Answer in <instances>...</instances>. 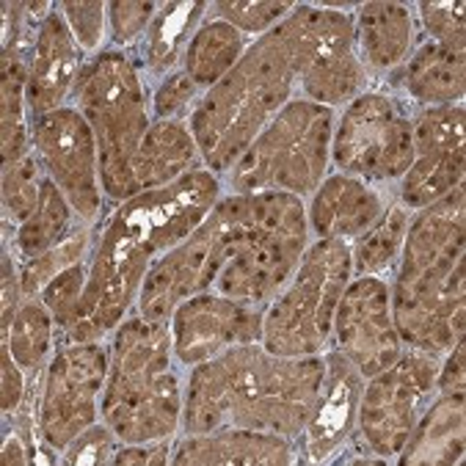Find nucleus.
I'll list each match as a JSON object with an SVG mask.
<instances>
[{"mask_svg":"<svg viewBox=\"0 0 466 466\" xmlns=\"http://www.w3.org/2000/svg\"><path fill=\"white\" fill-rule=\"evenodd\" d=\"M224 194L218 174L197 168L166 188L116 205L95 227L83 301L58 342H106L136 307L152 265L188 240Z\"/></svg>","mask_w":466,"mask_h":466,"instance_id":"nucleus-1","label":"nucleus"},{"mask_svg":"<svg viewBox=\"0 0 466 466\" xmlns=\"http://www.w3.org/2000/svg\"><path fill=\"white\" fill-rule=\"evenodd\" d=\"M320 356H273L259 342L238 345L191 367L182 433L248 428L299 441L323 384Z\"/></svg>","mask_w":466,"mask_h":466,"instance_id":"nucleus-2","label":"nucleus"},{"mask_svg":"<svg viewBox=\"0 0 466 466\" xmlns=\"http://www.w3.org/2000/svg\"><path fill=\"white\" fill-rule=\"evenodd\" d=\"M463 185L411 216L390 279L392 320L406 348L441 359L463 339Z\"/></svg>","mask_w":466,"mask_h":466,"instance_id":"nucleus-3","label":"nucleus"},{"mask_svg":"<svg viewBox=\"0 0 466 466\" xmlns=\"http://www.w3.org/2000/svg\"><path fill=\"white\" fill-rule=\"evenodd\" d=\"M293 97H301V42L290 12L254 39L235 69L208 88L191 111L188 127L205 168L224 177Z\"/></svg>","mask_w":466,"mask_h":466,"instance_id":"nucleus-4","label":"nucleus"},{"mask_svg":"<svg viewBox=\"0 0 466 466\" xmlns=\"http://www.w3.org/2000/svg\"><path fill=\"white\" fill-rule=\"evenodd\" d=\"M210 221L218 232L213 293L251 307H268L279 296L312 243L304 199L285 191H227Z\"/></svg>","mask_w":466,"mask_h":466,"instance_id":"nucleus-5","label":"nucleus"},{"mask_svg":"<svg viewBox=\"0 0 466 466\" xmlns=\"http://www.w3.org/2000/svg\"><path fill=\"white\" fill-rule=\"evenodd\" d=\"M111 361L100 400V420L122 444L177 439L182 431L185 387L174 359L168 323L138 312L111 334Z\"/></svg>","mask_w":466,"mask_h":466,"instance_id":"nucleus-6","label":"nucleus"},{"mask_svg":"<svg viewBox=\"0 0 466 466\" xmlns=\"http://www.w3.org/2000/svg\"><path fill=\"white\" fill-rule=\"evenodd\" d=\"M72 106L83 114L100 152V182L108 202L138 197L136 155L152 127V86L133 50L106 47L80 66Z\"/></svg>","mask_w":466,"mask_h":466,"instance_id":"nucleus-7","label":"nucleus"},{"mask_svg":"<svg viewBox=\"0 0 466 466\" xmlns=\"http://www.w3.org/2000/svg\"><path fill=\"white\" fill-rule=\"evenodd\" d=\"M337 111L293 97L279 111L238 163L221 177L232 194L285 191L312 197L329 174Z\"/></svg>","mask_w":466,"mask_h":466,"instance_id":"nucleus-8","label":"nucleus"},{"mask_svg":"<svg viewBox=\"0 0 466 466\" xmlns=\"http://www.w3.org/2000/svg\"><path fill=\"white\" fill-rule=\"evenodd\" d=\"M350 279V243L315 238L290 282L265 307L259 345L273 356H320L329 350L337 304Z\"/></svg>","mask_w":466,"mask_h":466,"instance_id":"nucleus-9","label":"nucleus"},{"mask_svg":"<svg viewBox=\"0 0 466 466\" xmlns=\"http://www.w3.org/2000/svg\"><path fill=\"white\" fill-rule=\"evenodd\" d=\"M417 111L395 91L364 88L337 116L331 166L379 188L398 185L414 160Z\"/></svg>","mask_w":466,"mask_h":466,"instance_id":"nucleus-10","label":"nucleus"},{"mask_svg":"<svg viewBox=\"0 0 466 466\" xmlns=\"http://www.w3.org/2000/svg\"><path fill=\"white\" fill-rule=\"evenodd\" d=\"M441 359L406 348L387 370L364 379L356 439L372 455L398 461L417 420L436 395V376Z\"/></svg>","mask_w":466,"mask_h":466,"instance_id":"nucleus-11","label":"nucleus"},{"mask_svg":"<svg viewBox=\"0 0 466 466\" xmlns=\"http://www.w3.org/2000/svg\"><path fill=\"white\" fill-rule=\"evenodd\" d=\"M111 348L106 342H58L39 384V439L61 450L100 422Z\"/></svg>","mask_w":466,"mask_h":466,"instance_id":"nucleus-12","label":"nucleus"},{"mask_svg":"<svg viewBox=\"0 0 466 466\" xmlns=\"http://www.w3.org/2000/svg\"><path fill=\"white\" fill-rule=\"evenodd\" d=\"M293 17L301 36V97L337 111L370 88L356 53L353 15L320 4H296Z\"/></svg>","mask_w":466,"mask_h":466,"instance_id":"nucleus-13","label":"nucleus"},{"mask_svg":"<svg viewBox=\"0 0 466 466\" xmlns=\"http://www.w3.org/2000/svg\"><path fill=\"white\" fill-rule=\"evenodd\" d=\"M34 152L45 163L50 179L69 199L75 216L86 227H97L106 216V194L100 182L97 138L75 106L31 116Z\"/></svg>","mask_w":466,"mask_h":466,"instance_id":"nucleus-14","label":"nucleus"},{"mask_svg":"<svg viewBox=\"0 0 466 466\" xmlns=\"http://www.w3.org/2000/svg\"><path fill=\"white\" fill-rule=\"evenodd\" d=\"M331 348L339 350L364 379L387 370L406 350L392 320V296L387 279H350L337 304Z\"/></svg>","mask_w":466,"mask_h":466,"instance_id":"nucleus-15","label":"nucleus"},{"mask_svg":"<svg viewBox=\"0 0 466 466\" xmlns=\"http://www.w3.org/2000/svg\"><path fill=\"white\" fill-rule=\"evenodd\" d=\"M463 106L420 108L414 160L398 182V202L417 213L463 185Z\"/></svg>","mask_w":466,"mask_h":466,"instance_id":"nucleus-16","label":"nucleus"},{"mask_svg":"<svg viewBox=\"0 0 466 466\" xmlns=\"http://www.w3.org/2000/svg\"><path fill=\"white\" fill-rule=\"evenodd\" d=\"M265 307L240 304L213 290L182 301L168 318L174 359L191 370L218 353L262 339Z\"/></svg>","mask_w":466,"mask_h":466,"instance_id":"nucleus-17","label":"nucleus"},{"mask_svg":"<svg viewBox=\"0 0 466 466\" xmlns=\"http://www.w3.org/2000/svg\"><path fill=\"white\" fill-rule=\"evenodd\" d=\"M218 273V232L208 221L179 246L166 251L147 273L136 312L155 323H168L171 312L191 296L213 290Z\"/></svg>","mask_w":466,"mask_h":466,"instance_id":"nucleus-18","label":"nucleus"},{"mask_svg":"<svg viewBox=\"0 0 466 466\" xmlns=\"http://www.w3.org/2000/svg\"><path fill=\"white\" fill-rule=\"evenodd\" d=\"M323 384L315 411L299 436V463H329L356 433L359 398L364 387L361 372L334 348L323 350Z\"/></svg>","mask_w":466,"mask_h":466,"instance_id":"nucleus-19","label":"nucleus"},{"mask_svg":"<svg viewBox=\"0 0 466 466\" xmlns=\"http://www.w3.org/2000/svg\"><path fill=\"white\" fill-rule=\"evenodd\" d=\"M353 36L370 86H381L384 77L400 69L422 42L414 9L395 0L359 4L353 15Z\"/></svg>","mask_w":466,"mask_h":466,"instance_id":"nucleus-20","label":"nucleus"},{"mask_svg":"<svg viewBox=\"0 0 466 466\" xmlns=\"http://www.w3.org/2000/svg\"><path fill=\"white\" fill-rule=\"evenodd\" d=\"M86 53L77 47L58 9L45 17L36 28L31 58H28V111L31 116L50 114L61 106H69L72 91L86 64Z\"/></svg>","mask_w":466,"mask_h":466,"instance_id":"nucleus-21","label":"nucleus"},{"mask_svg":"<svg viewBox=\"0 0 466 466\" xmlns=\"http://www.w3.org/2000/svg\"><path fill=\"white\" fill-rule=\"evenodd\" d=\"M395 197L359 177L331 171L309 197L307 221L315 238L353 243Z\"/></svg>","mask_w":466,"mask_h":466,"instance_id":"nucleus-22","label":"nucleus"},{"mask_svg":"<svg viewBox=\"0 0 466 466\" xmlns=\"http://www.w3.org/2000/svg\"><path fill=\"white\" fill-rule=\"evenodd\" d=\"M466 53L463 47L422 39L411 58L384 77L381 88L406 97L414 108L461 106L466 91Z\"/></svg>","mask_w":466,"mask_h":466,"instance_id":"nucleus-23","label":"nucleus"},{"mask_svg":"<svg viewBox=\"0 0 466 466\" xmlns=\"http://www.w3.org/2000/svg\"><path fill=\"white\" fill-rule=\"evenodd\" d=\"M177 466L218 463V466H288L299 463V444L279 433L248 428H221L213 433H182L171 441V461Z\"/></svg>","mask_w":466,"mask_h":466,"instance_id":"nucleus-24","label":"nucleus"},{"mask_svg":"<svg viewBox=\"0 0 466 466\" xmlns=\"http://www.w3.org/2000/svg\"><path fill=\"white\" fill-rule=\"evenodd\" d=\"M463 461V390L436 392L417 420L398 463L452 466Z\"/></svg>","mask_w":466,"mask_h":466,"instance_id":"nucleus-25","label":"nucleus"},{"mask_svg":"<svg viewBox=\"0 0 466 466\" xmlns=\"http://www.w3.org/2000/svg\"><path fill=\"white\" fill-rule=\"evenodd\" d=\"M138 191H157L179 177L205 168L188 122H152L136 155Z\"/></svg>","mask_w":466,"mask_h":466,"instance_id":"nucleus-26","label":"nucleus"},{"mask_svg":"<svg viewBox=\"0 0 466 466\" xmlns=\"http://www.w3.org/2000/svg\"><path fill=\"white\" fill-rule=\"evenodd\" d=\"M210 4L199 0V4H163L157 17L152 20L144 42L133 50L144 77L163 80L166 75L182 69V56L188 47L191 36L208 17Z\"/></svg>","mask_w":466,"mask_h":466,"instance_id":"nucleus-27","label":"nucleus"},{"mask_svg":"<svg viewBox=\"0 0 466 466\" xmlns=\"http://www.w3.org/2000/svg\"><path fill=\"white\" fill-rule=\"evenodd\" d=\"M251 42L254 39H246L229 23L208 15L197 28V34L191 36L188 47H185L182 69L188 72V77L202 91H208L235 69V64L240 61V56Z\"/></svg>","mask_w":466,"mask_h":466,"instance_id":"nucleus-28","label":"nucleus"},{"mask_svg":"<svg viewBox=\"0 0 466 466\" xmlns=\"http://www.w3.org/2000/svg\"><path fill=\"white\" fill-rule=\"evenodd\" d=\"M77 227H80V221H77L69 199L61 194V188L47 174V182H45V188H42L36 210L15 232L4 235V246L15 254L17 262H25L31 257L53 248L56 243H61Z\"/></svg>","mask_w":466,"mask_h":466,"instance_id":"nucleus-29","label":"nucleus"},{"mask_svg":"<svg viewBox=\"0 0 466 466\" xmlns=\"http://www.w3.org/2000/svg\"><path fill=\"white\" fill-rule=\"evenodd\" d=\"M411 210L398 202V197L384 208V213L372 221L353 243V276H392L403 254V243L411 227Z\"/></svg>","mask_w":466,"mask_h":466,"instance_id":"nucleus-30","label":"nucleus"},{"mask_svg":"<svg viewBox=\"0 0 466 466\" xmlns=\"http://www.w3.org/2000/svg\"><path fill=\"white\" fill-rule=\"evenodd\" d=\"M91 246H95V227L80 224L72 235H66L53 248H47V251H42L25 262H17L23 299H39L42 290L53 282L58 273H64L66 268L91 257Z\"/></svg>","mask_w":466,"mask_h":466,"instance_id":"nucleus-31","label":"nucleus"},{"mask_svg":"<svg viewBox=\"0 0 466 466\" xmlns=\"http://www.w3.org/2000/svg\"><path fill=\"white\" fill-rule=\"evenodd\" d=\"M47 168L36 152L4 166V232H15L39 205Z\"/></svg>","mask_w":466,"mask_h":466,"instance_id":"nucleus-32","label":"nucleus"},{"mask_svg":"<svg viewBox=\"0 0 466 466\" xmlns=\"http://www.w3.org/2000/svg\"><path fill=\"white\" fill-rule=\"evenodd\" d=\"M293 9L296 4H288V0H218V4H210V17L229 23L246 39H259Z\"/></svg>","mask_w":466,"mask_h":466,"instance_id":"nucleus-33","label":"nucleus"},{"mask_svg":"<svg viewBox=\"0 0 466 466\" xmlns=\"http://www.w3.org/2000/svg\"><path fill=\"white\" fill-rule=\"evenodd\" d=\"M202 95L205 91L185 69L166 75L152 88V122H188Z\"/></svg>","mask_w":466,"mask_h":466,"instance_id":"nucleus-34","label":"nucleus"},{"mask_svg":"<svg viewBox=\"0 0 466 466\" xmlns=\"http://www.w3.org/2000/svg\"><path fill=\"white\" fill-rule=\"evenodd\" d=\"M163 4H155V0H138V4H130V0H114L108 4V39L111 47L116 50H136L152 20L157 17Z\"/></svg>","mask_w":466,"mask_h":466,"instance_id":"nucleus-35","label":"nucleus"},{"mask_svg":"<svg viewBox=\"0 0 466 466\" xmlns=\"http://www.w3.org/2000/svg\"><path fill=\"white\" fill-rule=\"evenodd\" d=\"M88 282V259L66 268L64 273H58L53 282L42 290V301L45 307L53 312L56 326H58V337L72 326V320L77 318L80 301H83V290Z\"/></svg>","mask_w":466,"mask_h":466,"instance_id":"nucleus-36","label":"nucleus"},{"mask_svg":"<svg viewBox=\"0 0 466 466\" xmlns=\"http://www.w3.org/2000/svg\"><path fill=\"white\" fill-rule=\"evenodd\" d=\"M56 9L61 12L69 34L75 36L77 47L83 53L97 56L108 36V4L103 0H95V4H56Z\"/></svg>","mask_w":466,"mask_h":466,"instance_id":"nucleus-37","label":"nucleus"},{"mask_svg":"<svg viewBox=\"0 0 466 466\" xmlns=\"http://www.w3.org/2000/svg\"><path fill=\"white\" fill-rule=\"evenodd\" d=\"M417 25L422 28V39H433L441 45L463 47V4L461 0H433V4H417Z\"/></svg>","mask_w":466,"mask_h":466,"instance_id":"nucleus-38","label":"nucleus"},{"mask_svg":"<svg viewBox=\"0 0 466 466\" xmlns=\"http://www.w3.org/2000/svg\"><path fill=\"white\" fill-rule=\"evenodd\" d=\"M119 447H122V439L106 422H95L91 428H86L75 441H69L61 450V461L58 463H66V466H103V463H114Z\"/></svg>","mask_w":466,"mask_h":466,"instance_id":"nucleus-39","label":"nucleus"},{"mask_svg":"<svg viewBox=\"0 0 466 466\" xmlns=\"http://www.w3.org/2000/svg\"><path fill=\"white\" fill-rule=\"evenodd\" d=\"M171 441H141V444H122L114 463L119 466H144V463H168L171 461Z\"/></svg>","mask_w":466,"mask_h":466,"instance_id":"nucleus-40","label":"nucleus"},{"mask_svg":"<svg viewBox=\"0 0 466 466\" xmlns=\"http://www.w3.org/2000/svg\"><path fill=\"white\" fill-rule=\"evenodd\" d=\"M0 461L6 466H23V463H34V452L20 433L9 431L4 439V450H0Z\"/></svg>","mask_w":466,"mask_h":466,"instance_id":"nucleus-41","label":"nucleus"}]
</instances>
